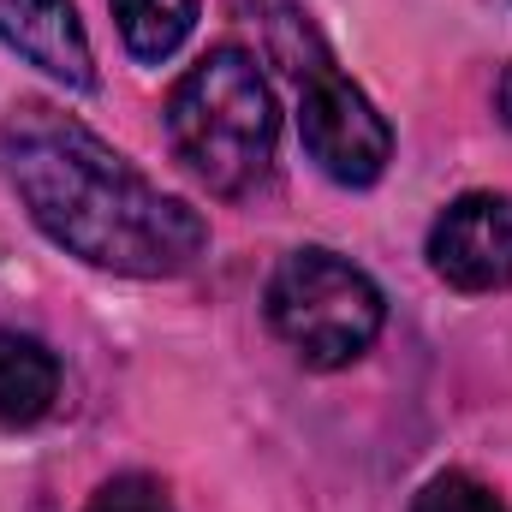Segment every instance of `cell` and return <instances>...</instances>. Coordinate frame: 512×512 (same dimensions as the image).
I'll use <instances>...</instances> for the list:
<instances>
[{
    "instance_id": "8992f818",
    "label": "cell",
    "mask_w": 512,
    "mask_h": 512,
    "mask_svg": "<svg viewBox=\"0 0 512 512\" xmlns=\"http://www.w3.org/2000/svg\"><path fill=\"white\" fill-rule=\"evenodd\" d=\"M0 42L42 78L78 96L96 90V54L72 0H0Z\"/></svg>"
},
{
    "instance_id": "9c48e42d",
    "label": "cell",
    "mask_w": 512,
    "mask_h": 512,
    "mask_svg": "<svg viewBox=\"0 0 512 512\" xmlns=\"http://www.w3.org/2000/svg\"><path fill=\"white\" fill-rule=\"evenodd\" d=\"M411 512H507V501L489 483H477L471 471H441L417 489Z\"/></svg>"
},
{
    "instance_id": "ba28073f",
    "label": "cell",
    "mask_w": 512,
    "mask_h": 512,
    "mask_svg": "<svg viewBox=\"0 0 512 512\" xmlns=\"http://www.w3.org/2000/svg\"><path fill=\"white\" fill-rule=\"evenodd\" d=\"M108 6H114L120 42L149 66L173 60L185 48V36L197 30V12H203V0H108Z\"/></svg>"
},
{
    "instance_id": "52a82bcc",
    "label": "cell",
    "mask_w": 512,
    "mask_h": 512,
    "mask_svg": "<svg viewBox=\"0 0 512 512\" xmlns=\"http://www.w3.org/2000/svg\"><path fill=\"white\" fill-rule=\"evenodd\" d=\"M54 399H60V358L30 334L0 328V429L42 423Z\"/></svg>"
},
{
    "instance_id": "277c9868",
    "label": "cell",
    "mask_w": 512,
    "mask_h": 512,
    "mask_svg": "<svg viewBox=\"0 0 512 512\" xmlns=\"http://www.w3.org/2000/svg\"><path fill=\"white\" fill-rule=\"evenodd\" d=\"M262 310H268V328L310 370L358 364L387 322L382 286L358 262H346L340 251H322V245H298L274 262Z\"/></svg>"
},
{
    "instance_id": "6da1fadb",
    "label": "cell",
    "mask_w": 512,
    "mask_h": 512,
    "mask_svg": "<svg viewBox=\"0 0 512 512\" xmlns=\"http://www.w3.org/2000/svg\"><path fill=\"white\" fill-rule=\"evenodd\" d=\"M0 173L24 215L90 268L167 280L209 245V227L185 197L143 179L114 143L54 102H18L0 120Z\"/></svg>"
},
{
    "instance_id": "5b68a950",
    "label": "cell",
    "mask_w": 512,
    "mask_h": 512,
    "mask_svg": "<svg viewBox=\"0 0 512 512\" xmlns=\"http://www.w3.org/2000/svg\"><path fill=\"white\" fill-rule=\"evenodd\" d=\"M429 268L453 292H507L512 286V197L465 191L429 227Z\"/></svg>"
},
{
    "instance_id": "3957f363",
    "label": "cell",
    "mask_w": 512,
    "mask_h": 512,
    "mask_svg": "<svg viewBox=\"0 0 512 512\" xmlns=\"http://www.w3.org/2000/svg\"><path fill=\"white\" fill-rule=\"evenodd\" d=\"M268 42H274V60L286 66L292 90H298V137H304V155L334 179V185H376L393 161V131L376 114V102L340 72L328 36L298 12V6H274L268 18Z\"/></svg>"
},
{
    "instance_id": "30bf717a",
    "label": "cell",
    "mask_w": 512,
    "mask_h": 512,
    "mask_svg": "<svg viewBox=\"0 0 512 512\" xmlns=\"http://www.w3.org/2000/svg\"><path fill=\"white\" fill-rule=\"evenodd\" d=\"M84 512H173V501H167V489H161L155 477L126 471V477L102 483V489L90 495V507H84Z\"/></svg>"
},
{
    "instance_id": "7a4b0ae2",
    "label": "cell",
    "mask_w": 512,
    "mask_h": 512,
    "mask_svg": "<svg viewBox=\"0 0 512 512\" xmlns=\"http://www.w3.org/2000/svg\"><path fill=\"white\" fill-rule=\"evenodd\" d=\"M167 137L173 155L215 191V197H245L274 167V90L256 72L245 48L221 42L209 48L167 96Z\"/></svg>"
},
{
    "instance_id": "8fae6325",
    "label": "cell",
    "mask_w": 512,
    "mask_h": 512,
    "mask_svg": "<svg viewBox=\"0 0 512 512\" xmlns=\"http://www.w3.org/2000/svg\"><path fill=\"white\" fill-rule=\"evenodd\" d=\"M495 108H501V126L512 131V66L501 72V84H495Z\"/></svg>"
}]
</instances>
